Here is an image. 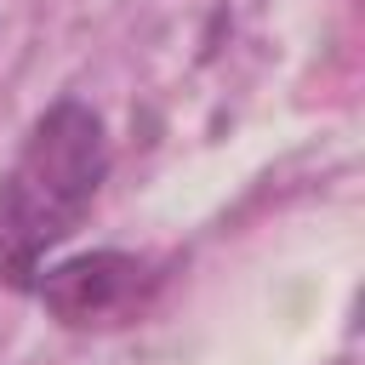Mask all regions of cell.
Here are the masks:
<instances>
[{
  "instance_id": "6da1fadb",
  "label": "cell",
  "mask_w": 365,
  "mask_h": 365,
  "mask_svg": "<svg viewBox=\"0 0 365 365\" xmlns=\"http://www.w3.org/2000/svg\"><path fill=\"white\" fill-rule=\"evenodd\" d=\"M108 177V137L86 103H57L0 177V274L29 285L40 257L80 228Z\"/></svg>"
},
{
  "instance_id": "7a4b0ae2",
  "label": "cell",
  "mask_w": 365,
  "mask_h": 365,
  "mask_svg": "<svg viewBox=\"0 0 365 365\" xmlns=\"http://www.w3.org/2000/svg\"><path fill=\"white\" fill-rule=\"evenodd\" d=\"M148 285H154V274L143 257L91 251V257H74L63 268H46V279L34 291L63 325H114L148 297Z\"/></svg>"
}]
</instances>
